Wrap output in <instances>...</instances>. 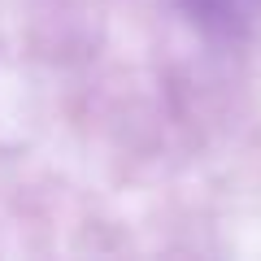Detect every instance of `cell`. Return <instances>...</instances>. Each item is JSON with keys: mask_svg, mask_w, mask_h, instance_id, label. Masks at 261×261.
I'll return each mask as SVG.
<instances>
[{"mask_svg": "<svg viewBox=\"0 0 261 261\" xmlns=\"http://www.w3.org/2000/svg\"><path fill=\"white\" fill-rule=\"evenodd\" d=\"M248 5L252 0H187V9L200 22H209V27H231V22H240L248 13Z\"/></svg>", "mask_w": 261, "mask_h": 261, "instance_id": "1", "label": "cell"}]
</instances>
